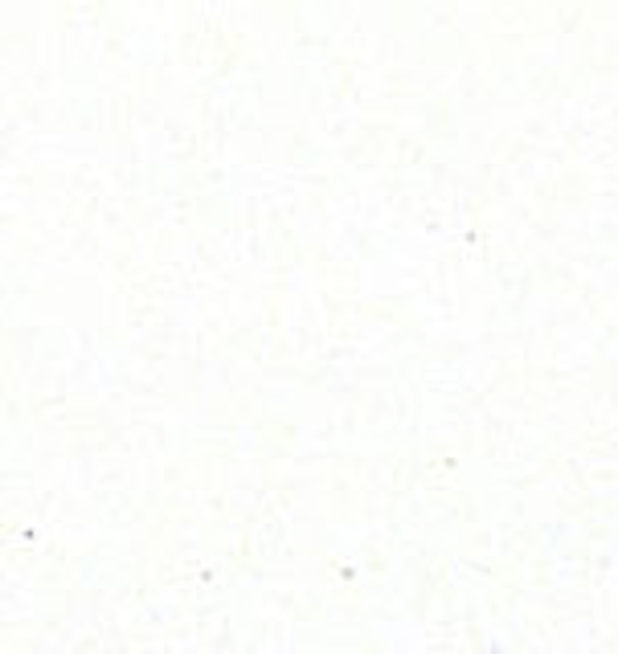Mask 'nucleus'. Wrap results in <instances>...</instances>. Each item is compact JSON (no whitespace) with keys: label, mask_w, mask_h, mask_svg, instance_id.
Here are the masks:
<instances>
[]
</instances>
